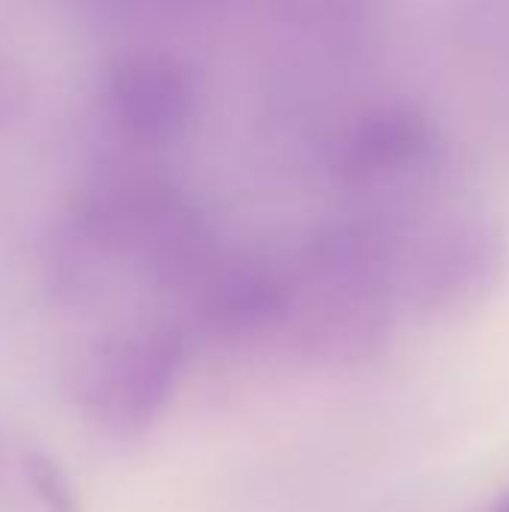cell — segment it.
I'll list each match as a JSON object with an SVG mask.
<instances>
[{"instance_id": "cell-2", "label": "cell", "mask_w": 509, "mask_h": 512, "mask_svg": "<svg viewBox=\"0 0 509 512\" xmlns=\"http://www.w3.org/2000/svg\"><path fill=\"white\" fill-rule=\"evenodd\" d=\"M24 483L36 504L45 512H81L78 495L66 477V471L42 450H27L21 459Z\"/></svg>"}, {"instance_id": "cell-1", "label": "cell", "mask_w": 509, "mask_h": 512, "mask_svg": "<svg viewBox=\"0 0 509 512\" xmlns=\"http://www.w3.org/2000/svg\"><path fill=\"white\" fill-rule=\"evenodd\" d=\"M183 339L174 330L120 333L99 342L72 372V399L114 438L144 435L174 396Z\"/></svg>"}, {"instance_id": "cell-3", "label": "cell", "mask_w": 509, "mask_h": 512, "mask_svg": "<svg viewBox=\"0 0 509 512\" xmlns=\"http://www.w3.org/2000/svg\"><path fill=\"white\" fill-rule=\"evenodd\" d=\"M486 512H509V492H504V495H501Z\"/></svg>"}]
</instances>
